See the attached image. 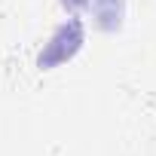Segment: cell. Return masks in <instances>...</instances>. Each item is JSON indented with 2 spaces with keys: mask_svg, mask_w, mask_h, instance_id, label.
Returning a JSON list of instances; mask_svg holds the SVG:
<instances>
[{
  "mask_svg": "<svg viewBox=\"0 0 156 156\" xmlns=\"http://www.w3.org/2000/svg\"><path fill=\"white\" fill-rule=\"evenodd\" d=\"M83 46H86V19L83 16H64L43 40V46L37 52V67L55 70V67L73 61Z\"/></svg>",
  "mask_w": 156,
  "mask_h": 156,
  "instance_id": "cell-1",
  "label": "cell"
},
{
  "mask_svg": "<svg viewBox=\"0 0 156 156\" xmlns=\"http://www.w3.org/2000/svg\"><path fill=\"white\" fill-rule=\"evenodd\" d=\"M86 16L92 19V25L104 34H116L126 25L129 16V0H89Z\"/></svg>",
  "mask_w": 156,
  "mask_h": 156,
  "instance_id": "cell-2",
  "label": "cell"
},
{
  "mask_svg": "<svg viewBox=\"0 0 156 156\" xmlns=\"http://www.w3.org/2000/svg\"><path fill=\"white\" fill-rule=\"evenodd\" d=\"M64 16H86V6H89V0H58Z\"/></svg>",
  "mask_w": 156,
  "mask_h": 156,
  "instance_id": "cell-3",
  "label": "cell"
}]
</instances>
